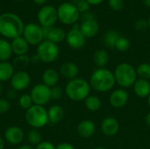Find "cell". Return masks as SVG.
Here are the masks:
<instances>
[{
	"mask_svg": "<svg viewBox=\"0 0 150 149\" xmlns=\"http://www.w3.org/2000/svg\"><path fill=\"white\" fill-rule=\"evenodd\" d=\"M90 5H98L101 3H103L104 0H86Z\"/></svg>",
	"mask_w": 150,
	"mask_h": 149,
	"instance_id": "obj_41",
	"label": "cell"
},
{
	"mask_svg": "<svg viewBox=\"0 0 150 149\" xmlns=\"http://www.w3.org/2000/svg\"><path fill=\"white\" fill-rule=\"evenodd\" d=\"M33 105L34 104H33V101L30 94L25 93V94H22L18 97V105L25 111L28 110L29 108H31Z\"/></svg>",
	"mask_w": 150,
	"mask_h": 149,
	"instance_id": "obj_31",
	"label": "cell"
},
{
	"mask_svg": "<svg viewBox=\"0 0 150 149\" xmlns=\"http://www.w3.org/2000/svg\"><path fill=\"white\" fill-rule=\"evenodd\" d=\"M133 90L137 97L148 98L150 95V82L149 80L138 78L133 85Z\"/></svg>",
	"mask_w": 150,
	"mask_h": 149,
	"instance_id": "obj_21",
	"label": "cell"
},
{
	"mask_svg": "<svg viewBox=\"0 0 150 149\" xmlns=\"http://www.w3.org/2000/svg\"><path fill=\"white\" fill-rule=\"evenodd\" d=\"M134 28H135L137 31H140V32L146 31V30L149 28V23H148L147 20H145V19H143V18L138 19V20L134 23Z\"/></svg>",
	"mask_w": 150,
	"mask_h": 149,
	"instance_id": "obj_36",
	"label": "cell"
},
{
	"mask_svg": "<svg viewBox=\"0 0 150 149\" xmlns=\"http://www.w3.org/2000/svg\"><path fill=\"white\" fill-rule=\"evenodd\" d=\"M143 2V4L148 7V8H150V0H142Z\"/></svg>",
	"mask_w": 150,
	"mask_h": 149,
	"instance_id": "obj_46",
	"label": "cell"
},
{
	"mask_svg": "<svg viewBox=\"0 0 150 149\" xmlns=\"http://www.w3.org/2000/svg\"><path fill=\"white\" fill-rule=\"evenodd\" d=\"M7 97H8V100L9 99H14V98H16L17 97V91L16 90H14L13 89H11L9 91H8V93H7Z\"/></svg>",
	"mask_w": 150,
	"mask_h": 149,
	"instance_id": "obj_40",
	"label": "cell"
},
{
	"mask_svg": "<svg viewBox=\"0 0 150 149\" xmlns=\"http://www.w3.org/2000/svg\"><path fill=\"white\" fill-rule=\"evenodd\" d=\"M50 92H51V99L58 101V100H60L63 97L64 90L61 87L56 85L54 87L50 88Z\"/></svg>",
	"mask_w": 150,
	"mask_h": 149,
	"instance_id": "obj_34",
	"label": "cell"
},
{
	"mask_svg": "<svg viewBox=\"0 0 150 149\" xmlns=\"http://www.w3.org/2000/svg\"><path fill=\"white\" fill-rule=\"evenodd\" d=\"M84 105L86 109L90 112H98L102 106V102L99 97L96 95H90L84 100Z\"/></svg>",
	"mask_w": 150,
	"mask_h": 149,
	"instance_id": "obj_28",
	"label": "cell"
},
{
	"mask_svg": "<svg viewBox=\"0 0 150 149\" xmlns=\"http://www.w3.org/2000/svg\"><path fill=\"white\" fill-rule=\"evenodd\" d=\"M130 47H131V42L129 39L124 36H120L115 45V49H117L119 52L123 53V52H127V50H129Z\"/></svg>",
	"mask_w": 150,
	"mask_h": 149,
	"instance_id": "obj_32",
	"label": "cell"
},
{
	"mask_svg": "<svg viewBox=\"0 0 150 149\" xmlns=\"http://www.w3.org/2000/svg\"><path fill=\"white\" fill-rule=\"evenodd\" d=\"M70 3L77 9L80 14L89 11L90 6H91L86 0H70Z\"/></svg>",
	"mask_w": 150,
	"mask_h": 149,
	"instance_id": "obj_33",
	"label": "cell"
},
{
	"mask_svg": "<svg viewBox=\"0 0 150 149\" xmlns=\"http://www.w3.org/2000/svg\"><path fill=\"white\" fill-rule=\"evenodd\" d=\"M27 141L32 146H37L42 141V137L38 129L32 128L27 133Z\"/></svg>",
	"mask_w": 150,
	"mask_h": 149,
	"instance_id": "obj_30",
	"label": "cell"
},
{
	"mask_svg": "<svg viewBox=\"0 0 150 149\" xmlns=\"http://www.w3.org/2000/svg\"><path fill=\"white\" fill-rule=\"evenodd\" d=\"M5 147V141L0 136V149H4Z\"/></svg>",
	"mask_w": 150,
	"mask_h": 149,
	"instance_id": "obj_44",
	"label": "cell"
},
{
	"mask_svg": "<svg viewBox=\"0 0 150 149\" xmlns=\"http://www.w3.org/2000/svg\"><path fill=\"white\" fill-rule=\"evenodd\" d=\"M116 83L122 89L133 87L138 79L136 68L128 62L118 64L113 71Z\"/></svg>",
	"mask_w": 150,
	"mask_h": 149,
	"instance_id": "obj_4",
	"label": "cell"
},
{
	"mask_svg": "<svg viewBox=\"0 0 150 149\" xmlns=\"http://www.w3.org/2000/svg\"><path fill=\"white\" fill-rule=\"evenodd\" d=\"M35 4H39V5H41V4H45L47 2V0H33Z\"/></svg>",
	"mask_w": 150,
	"mask_h": 149,
	"instance_id": "obj_45",
	"label": "cell"
},
{
	"mask_svg": "<svg viewBox=\"0 0 150 149\" xmlns=\"http://www.w3.org/2000/svg\"><path fill=\"white\" fill-rule=\"evenodd\" d=\"M129 100V95L125 89L114 90L109 97L110 105L115 109H120L124 107Z\"/></svg>",
	"mask_w": 150,
	"mask_h": 149,
	"instance_id": "obj_15",
	"label": "cell"
},
{
	"mask_svg": "<svg viewBox=\"0 0 150 149\" xmlns=\"http://www.w3.org/2000/svg\"><path fill=\"white\" fill-rule=\"evenodd\" d=\"M109 7L114 11H120L124 8V0H108Z\"/></svg>",
	"mask_w": 150,
	"mask_h": 149,
	"instance_id": "obj_35",
	"label": "cell"
},
{
	"mask_svg": "<svg viewBox=\"0 0 150 149\" xmlns=\"http://www.w3.org/2000/svg\"><path fill=\"white\" fill-rule=\"evenodd\" d=\"M148 105H149V106L150 107V95L149 96V97H148Z\"/></svg>",
	"mask_w": 150,
	"mask_h": 149,
	"instance_id": "obj_49",
	"label": "cell"
},
{
	"mask_svg": "<svg viewBox=\"0 0 150 149\" xmlns=\"http://www.w3.org/2000/svg\"><path fill=\"white\" fill-rule=\"evenodd\" d=\"M30 83L31 76L27 72L24 70L16 71L10 80V85L11 89H13L16 91L25 90L28 88Z\"/></svg>",
	"mask_w": 150,
	"mask_h": 149,
	"instance_id": "obj_12",
	"label": "cell"
},
{
	"mask_svg": "<svg viewBox=\"0 0 150 149\" xmlns=\"http://www.w3.org/2000/svg\"><path fill=\"white\" fill-rule=\"evenodd\" d=\"M93 149H106L105 148H104V147H96V148H94Z\"/></svg>",
	"mask_w": 150,
	"mask_h": 149,
	"instance_id": "obj_48",
	"label": "cell"
},
{
	"mask_svg": "<svg viewBox=\"0 0 150 149\" xmlns=\"http://www.w3.org/2000/svg\"><path fill=\"white\" fill-rule=\"evenodd\" d=\"M91 87L98 92H108L116 84L114 74L106 68H98L90 77Z\"/></svg>",
	"mask_w": 150,
	"mask_h": 149,
	"instance_id": "obj_2",
	"label": "cell"
},
{
	"mask_svg": "<svg viewBox=\"0 0 150 149\" xmlns=\"http://www.w3.org/2000/svg\"><path fill=\"white\" fill-rule=\"evenodd\" d=\"M18 1H24V0H18Z\"/></svg>",
	"mask_w": 150,
	"mask_h": 149,
	"instance_id": "obj_51",
	"label": "cell"
},
{
	"mask_svg": "<svg viewBox=\"0 0 150 149\" xmlns=\"http://www.w3.org/2000/svg\"><path fill=\"white\" fill-rule=\"evenodd\" d=\"M22 34L27 43L33 46H39L45 40L42 26L35 23H29L25 25Z\"/></svg>",
	"mask_w": 150,
	"mask_h": 149,
	"instance_id": "obj_8",
	"label": "cell"
},
{
	"mask_svg": "<svg viewBox=\"0 0 150 149\" xmlns=\"http://www.w3.org/2000/svg\"><path fill=\"white\" fill-rule=\"evenodd\" d=\"M35 149H55V146L52 142L45 141H41L39 145H37Z\"/></svg>",
	"mask_w": 150,
	"mask_h": 149,
	"instance_id": "obj_38",
	"label": "cell"
},
{
	"mask_svg": "<svg viewBox=\"0 0 150 149\" xmlns=\"http://www.w3.org/2000/svg\"><path fill=\"white\" fill-rule=\"evenodd\" d=\"M60 54V49L57 44L44 40L37 47V54L39 60L45 63H52L55 61Z\"/></svg>",
	"mask_w": 150,
	"mask_h": 149,
	"instance_id": "obj_6",
	"label": "cell"
},
{
	"mask_svg": "<svg viewBox=\"0 0 150 149\" xmlns=\"http://www.w3.org/2000/svg\"><path fill=\"white\" fill-rule=\"evenodd\" d=\"M109 59V54L105 49H98L93 54V61L98 68H105Z\"/></svg>",
	"mask_w": 150,
	"mask_h": 149,
	"instance_id": "obj_26",
	"label": "cell"
},
{
	"mask_svg": "<svg viewBox=\"0 0 150 149\" xmlns=\"http://www.w3.org/2000/svg\"><path fill=\"white\" fill-rule=\"evenodd\" d=\"M11 109V103L8 99L0 98V114H4Z\"/></svg>",
	"mask_w": 150,
	"mask_h": 149,
	"instance_id": "obj_37",
	"label": "cell"
},
{
	"mask_svg": "<svg viewBox=\"0 0 150 149\" xmlns=\"http://www.w3.org/2000/svg\"><path fill=\"white\" fill-rule=\"evenodd\" d=\"M25 119L27 125L32 128H42L49 122L47 110L44 106L33 105L31 108L25 111Z\"/></svg>",
	"mask_w": 150,
	"mask_h": 149,
	"instance_id": "obj_5",
	"label": "cell"
},
{
	"mask_svg": "<svg viewBox=\"0 0 150 149\" xmlns=\"http://www.w3.org/2000/svg\"><path fill=\"white\" fill-rule=\"evenodd\" d=\"M91 85L88 81L83 78H75L69 80L64 90V93L66 96L74 102H81L84 101L87 97L90 96L91 93Z\"/></svg>",
	"mask_w": 150,
	"mask_h": 149,
	"instance_id": "obj_3",
	"label": "cell"
},
{
	"mask_svg": "<svg viewBox=\"0 0 150 149\" xmlns=\"http://www.w3.org/2000/svg\"><path fill=\"white\" fill-rule=\"evenodd\" d=\"M99 24L95 18L83 20L80 25V30L86 39L96 36L99 32Z\"/></svg>",
	"mask_w": 150,
	"mask_h": 149,
	"instance_id": "obj_17",
	"label": "cell"
},
{
	"mask_svg": "<svg viewBox=\"0 0 150 149\" xmlns=\"http://www.w3.org/2000/svg\"><path fill=\"white\" fill-rule=\"evenodd\" d=\"M22 19L16 14L5 12L0 15V34L7 39H15L22 35L24 30Z\"/></svg>",
	"mask_w": 150,
	"mask_h": 149,
	"instance_id": "obj_1",
	"label": "cell"
},
{
	"mask_svg": "<svg viewBox=\"0 0 150 149\" xmlns=\"http://www.w3.org/2000/svg\"><path fill=\"white\" fill-rule=\"evenodd\" d=\"M145 123H146L147 126H150V112L147 113V115L145 117Z\"/></svg>",
	"mask_w": 150,
	"mask_h": 149,
	"instance_id": "obj_43",
	"label": "cell"
},
{
	"mask_svg": "<svg viewBox=\"0 0 150 149\" xmlns=\"http://www.w3.org/2000/svg\"><path fill=\"white\" fill-rule=\"evenodd\" d=\"M4 141L7 143L16 146L23 142L25 138V133L20 127L17 126H11L6 128V130L4 131Z\"/></svg>",
	"mask_w": 150,
	"mask_h": 149,
	"instance_id": "obj_13",
	"label": "cell"
},
{
	"mask_svg": "<svg viewBox=\"0 0 150 149\" xmlns=\"http://www.w3.org/2000/svg\"><path fill=\"white\" fill-rule=\"evenodd\" d=\"M76 132L82 138H91L96 133V125L90 119L82 120L77 125Z\"/></svg>",
	"mask_w": 150,
	"mask_h": 149,
	"instance_id": "obj_19",
	"label": "cell"
},
{
	"mask_svg": "<svg viewBox=\"0 0 150 149\" xmlns=\"http://www.w3.org/2000/svg\"><path fill=\"white\" fill-rule=\"evenodd\" d=\"M18 149H35L33 148V147L32 146V145H28V144H25V145H22V146H20L19 148Z\"/></svg>",
	"mask_w": 150,
	"mask_h": 149,
	"instance_id": "obj_42",
	"label": "cell"
},
{
	"mask_svg": "<svg viewBox=\"0 0 150 149\" xmlns=\"http://www.w3.org/2000/svg\"><path fill=\"white\" fill-rule=\"evenodd\" d=\"M14 73V67L11 62L0 61V83L10 81Z\"/></svg>",
	"mask_w": 150,
	"mask_h": 149,
	"instance_id": "obj_24",
	"label": "cell"
},
{
	"mask_svg": "<svg viewBox=\"0 0 150 149\" xmlns=\"http://www.w3.org/2000/svg\"><path fill=\"white\" fill-rule=\"evenodd\" d=\"M11 45L12 53L15 54L18 56L25 55L27 54V52L29 51V46L30 45L21 36L13 39L11 43Z\"/></svg>",
	"mask_w": 150,
	"mask_h": 149,
	"instance_id": "obj_22",
	"label": "cell"
},
{
	"mask_svg": "<svg viewBox=\"0 0 150 149\" xmlns=\"http://www.w3.org/2000/svg\"><path fill=\"white\" fill-rule=\"evenodd\" d=\"M58 1H62V0H58Z\"/></svg>",
	"mask_w": 150,
	"mask_h": 149,
	"instance_id": "obj_52",
	"label": "cell"
},
{
	"mask_svg": "<svg viewBox=\"0 0 150 149\" xmlns=\"http://www.w3.org/2000/svg\"><path fill=\"white\" fill-rule=\"evenodd\" d=\"M3 90H4V87H3V84H2V83H0V95L3 93Z\"/></svg>",
	"mask_w": 150,
	"mask_h": 149,
	"instance_id": "obj_47",
	"label": "cell"
},
{
	"mask_svg": "<svg viewBox=\"0 0 150 149\" xmlns=\"http://www.w3.org/2000/svg\"><path fill=\"white\" fill-rule=\"evenodd\" d=\"M33 104L36 105L45 106L51 100L50 88L44 85L42 83L34 85L30 92Z\"/></svg>",
	"mask_w": 150,
	"mask_h": 149,
	"instance_id": "obj_9",
	"label": "cell"
},
{
	"mask_svg": "<svg viewBox=\"0 0 150 149\" xmlns=\"http://www.w3.org/2000/svg\"><path fill=\"white\" fill-rule=\"evenodd\" d=\"M60 79V73L55 68H48L44 70L41 75L42 83L49 88L54 87L57 85Z\"/></svg>",
	"mask_w": 150,
	"mask_h": 149,
	"instance_id": "obj_20",
	"label": "cell"
},
{
	"mask_svg": "<svg viewBox=\"0 0 150 149\" xmlns=\"http://www.w3.org/2000/svg\"><path fill=\"white\" fill-rule=\"evenodd\" d=\"M102 133L108 137H113L120 131V123L114 117H106L101 123Z\"/></svg>",
	"mask_w": 150,
	"mask_h": 149,
	"instance_id": "obj_16",
	"label": "cell"
},
{
	"mask_svg": "<svg viewBox=\"0 0 150 149\" xmlns=\"http://www.w3.org/2000/svg\"><path fill=\"white\" fill-rule=\"evenodd\" d=\"M42 29H43L44 39L47 40L58 44L66 40L67 33L61 27L51 26V27H42Z\"/></svg>",
	"mask_w": 150,
	"mask_h": 149,
	"instance_id": "obj_14",
	"label": "cell"
},
{
	"mask_svg": "<svg viewBox=\"0 0 150 149\" xmlns=\"http://www.w3.org/2000/svg\"><path fill=\"white\" fill-rule=\"evenodd\" d=\"M47 115H48V120L49 122L53 124H57L62 121V119L64 117V110L63 108L59 105H52L47 110Z\"/></svg>",
	"mask_w": 150,
	"mask_h": 149,
	"instance_id": "obj_23",
	"label": "cell"
},
{
	"mask_svg": "<svg viewBox=\"0 0 150 149\" xmlns=\"http://www.w3.org/2000/svg\"><path fill=\"white\" fill-rule=\"evenodd\" d=\"M68 45L74 49H81L86 44V38L80 30L79 25H73V27L67 32L66 40Z\"/></svg>",
	"mask_w": 150,
	"mask_h": 149,
	"instance_id": "obj_11",
	"label": "cell"
},
{
	"mask_svg": "<svg viewBox=\"0 0 150 149\" xmlns=\"http://www.w3.org/2000/svg\"><path fill=\"white\" fill-rule=\"evenodd\" d=\"M58 19L64 25H75L80 18V12L70 3L64 2L57 8Z\"/></svg>",
	"mask_w": 150,
	"mask_h": 149,
	"instance_id": "obj_7",
	"label": "cell"
},
{
	"mask_svg": "<svg viewBox=\"0 0 150 149\" xmlns=\"http://www.w3.org/2000/svg\"><path fill=\"white\" fill-rule=\"evenodd\" d=\"M136 74L138 78L150 80V63L142 62L136 68Z\"/></svg>",
	"mask_w": 150,
	"mask_h": 149,
	"instance_id": "obj_29",
	"label": "cell"
},
{
	"mask_svg": "<svg viewBox=\"0 0 150 149\" xmlns=\"http://www.w3.org/2000/svg\"><path fill=\"white\" fill-rule=\"evenodd\" d=\"M121 35L116 30H108L105 32L103 37V41L105 47L109 48H115V45L117 43V40Z\"/></svg>",
	"mask_w": 150,
	"mask_h": 149,
	"instance_id": "obj_25",
	"label": "cell"
},
{
	"mask_svg": "<svg viewBox=\"0 0 150 149\" xmlns=\"http://www.w3.org/2000/svg\"><path fill=\"white\" fill-rule=\"evenodd\" d=\"M55 149H76L75 147L68 142H62L60 144H58L57 146H55Z\"/></svg>",
	"mask_w": 150,
	"mask_h": 149,
	"instance_id": "obj_39",
	"label": "cell"
},
{
	"mask_svg": "<svg viewBox=\"0 0 150 149\" xmlns=\"http://www.w3.org/2000/svg\"><path fill=\"white\" fill-rule=\"evenodd\" d=\"M12 54L11 43L4 39H0V61H8Z\"/></svg>",
	"mask_w": 150,
	"mask_h": 149,
	"instance_id": "obj_27",
	"label": "cell"
},
{
	"mask_svg": "<svg viewBox=\"0 0 150 149\" xmlns=\"http://www.w3.org/2000/svg\"><path fill=\"white\" fill-rule=\"evenodd\" d=\"M148 23H149V28L150 29V17L149 18V20H148Z\"/></svg>",
	"mask_w": 150,
	"mask_h": 149,
	"instance_id": "obj_50",
	"label": "cell"
},
{
	"mask_svg": "<svg viewBox=\"0 0 150 149\" xmlns=\"http://www.w3.org/2000/svg\"><path fill=\"white\" fill-rule=\"evenodd\" d=\"M59 73L64 78L69 80L75 79L78 77L79 75V68L73 61H66L63 62L59 68Z\"/></svg>",
	"mask_w": 150,
	"mask_h": 149,
	"instance_id": "obj_18",
	"label": "cell"
},
{
	"mask_svg": "<svg viewBox=\"0 0 150 149\" xmlns=\"http://www.w3.org/2000/svg\"><path fill=\"white\" fill-rule=\"evenodd\" d=\"M38 20L42 27H51L58 20L57 9L52 5H44L38 12Z\"/></svg>",
	"mask_w": 150,
	"mask_h": 149,
	"instance_id": "obj_10",
	"label": "cell"
}]
</instances>
